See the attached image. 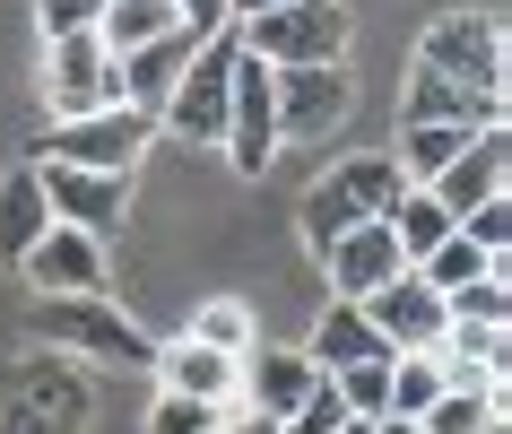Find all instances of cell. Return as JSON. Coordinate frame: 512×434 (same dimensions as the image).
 Returning a JSON list of instances; mask_svg holds the SVG:
<instances>
[{"instance_id": "obj_31", "label": "cell", "mask_w": 512, "mask_h": 434, "mask_svg": "<svg viewBox=\"0 0 512 434\" xmlns=\"http://www.w3.org/2000/svg\"><path fill=\"white\" fill-rule=\"evenodd\" d=\"M452 226L486 252V261H512V209H504V200H478V209H469V217H452Z\"/></svg>"}, {"instance_id": "obj_39", "label": "cell", "mask_w": 512, "mask_h": 434, "mask_svg": "<svg viewBox=\"0 0 512 434\" xmlns=\"http://www.w3.org/2000/svg\"><path fill=\"white\" fill-rule=\"evenodd\" d=\"M478 434H512V426H504V417H486V426H478Z\"/></svg>"}, {"instance_id": "obj_15", "label": "cell", "mask_w": 512, "mask_h": 434, "mask_svg": "<svg viewBox=\"0 0 512 434\" xmlns=\"http://www.w3.org/2000/svg\"><path fill=\"white\" fill-rule=\"evenodd\" d=\"M313 356L304 348H252L243 356V408H252V417H270V426H287V417H296L304 400H313Z\"/></svg>"}, {"instance_id": "obj_12", "label": "cell", "mask_w": 512, "mask_h": 434, "mask_svg": "<svg viewBox=\"0 0 512 434\" xmlns=\"http://www.w3.org/2000/svg\"><path fill=\"white\" fill-rule=\"evenodd\" d=\"M322 270H330V296L339 304H365V296H382L408 261H400V244H391V226L374 217V226H348V235L322 252Z\"/></svg>"}, {"instance_id": "obj_20", "label": "cell", "mask_w": 512, "mask_h": 434, "mask_svg": "<svg viewBox=\"0 0 512 434\" xmlns=\"http://www.w3.org/2000/svg\"><path fill=\"white\" fill-rule=\"evenodd\" d=\"M53 226V209H44V183H35V165H18L9 183H0V261L18 270L27 261V244Z\"/></svg>"}, {"instance_id": "obj_7", "label": "cell", "mask_w": 512, "mask_h": 434, "mask_svg": "<svg viewBox=\"0 0 512 434\" xmlns=\"http://www.w3.org/2000/svg\"><path fill=\"white\" fill-rule=\"evenodd\" d=\"M157 122L131 105H105V113H79V122H53L35 139V157H61V165H87V174H139Z\"/></svg>"}, {"instance_id": "obj_6", "label": "cell", "mask_w": 512, "mask_h": 434, "mask_svg": "<svg viewBox=\"0 0 512 434\" xmlns=\"http://www.w3.org/2000/svg\"><path fill=\"white\" fill-rule=\"evenodd\" d=\"M278 148H287V139H278V70L235 44V70H226V139H217V157L261 183Z\"/></svg>"}, {"instance_id": "obj_38", "label": "cell", "mask_w": 512, "mask_h": 434, "mask_svg": "<svg viewBox=\"0 0 512 434\" xmlns=\"http://www.w3.org/2000/svg\"><path fill=\"white\" fill-rule=\"evenodd\" d=\"M339 434H374V417H348V426H339Z\"/></svg>"}, {"instance_id": "obj_36", "label": "cell", "mask_w": 512, "mask_h": 434, "mask_svg": "<svg viewBox=\"0 0 512 434\" xmlns=\"http://www.w3.org/2000/svg\"><path fill=\"white\" fill-rule=\"evenodd\" d=\"M374 434H417V417H374Z\"/></svg>"}, {"instance_id": "obj_18", "label": "cell", "mask_w": 512, "mask_h": 434, "mask_svg": "<svg viewBox=\"0 0 512 434\" xmlns=\"http://www.w3.org/2000/svg\"><path fill=\"white\" fill-rule=\"evenodd\" d=\"M304 356H313V374H348V365H365V356H391L382 348V330L365 322V304H322V322H313V339H304Z\"/></svg>"}, {"instance_id": "obj_23", "label": "cell", "mask_w": 512, "mask_h": 434, "mask_svg": "<svg viewBox=\"0 0 512 434\" xmlns=\"http://www.w3.org/2000/svg\"><path fill=\"white\" fill-rule=\"evenodd\" d=\"M183 339H200V348L217 356H252L261 348V330H252V304L243 296H209V304H191V330Z\"/></svg>"}, {"instance_id": "obj_17", "label": "cell", "mask_w": 512, "mask_h": 434, "mask_svg": "<svg viewBox=\"0 0 512 434\" xmlns=\"http://www.w3.org/2000/svg\"><path fill=\"white\" fill-rule=\"evenodd\" d=\"M191 53H200V44H191L183 27H174V35H157V44H139V53H122V105L157 122V113H165V96H174V79L191 70Z\"/></svg>"}, {"instance_id": "obj_27", "label": "cell", "mask_w": 512, "mask_h": 434, "mask_svg": "<svg viewBox=\"0 0 512 434\" xmlns=\"http://www.w3.org/2000/svg\"><path fill=\"white\" fill-rule=\"evenodd\" d=\"M243 400V391H235ZM235 400H183V391H157L148 408V434H226V408Z\"/></svg>"}, {"instance_id": "obj_11", "label": "cell", "mask_w": 512, "mask_h": 434, "mask_svg": "<svg viewBox=\"0 0 512 434\" xmlns=\"http://www.w3.org/2000/svg\"><path fill=\"white\" fill-rule=\"evenodd\" d=\"M27 296H105V244L79 235V226H44L18 261Z\"/></svg>"}, {"instance_id": "obj_35", "label": "cell", "mask_w": 512, "mask_h": 434, "mask_svg": "<svg viewBox=\"0 0 512 434\" xmlns=\"http://www.w3.org/2000/svg\"><path fill=\"white\" fill-rule=\"evenodd\" d=\"M226 434H278V426H270V417H252V408L235 400V408H226Z\"/></svg>"}, {"instance_id": "obj_28", "label": "cell", "mask_w": 512, "mask_h": 434, "mask_svg": "<svg viewBox=\"0 0 512 434\" xmlns=\"http://www.w3.org/2000/svg\"><path fill=\"white\" fill-rule=\"evenodd\" d=\"M486 417H504V391H443V400L417 417V434H478Z\"/></svg>"}, {"instance_id": "obj_9", "label": "cell", "mask_w": 512, "mask_h": 434, "mask_svg": "<svg viewBox=\"0 0 512 434\" xmlns=\"http://www.w3.org/2000/svg\"><path fill=\"white\" fill-rule=\"evenodd\" d=\"M35 183H44V209L53 226H79V235H122L131 217V174H87V165H61V157H35Z\"/></svg>"}, {"instance_id": "obj_5", "label": "cell", "mask_w": 512, "mask_h": 434, "mask_svg": "<svg viewBox=\"0 0 512 434\" xmlns=\"http://www.w3.org/2000/svg\"><path fill=\"white\" fill-rule=\"evenodd\" d=\"M35 96L53 122H79V113L122 105V61L105 53V35H44V70H35Z\"/></svg>"}, {"instance_id": "obj_21", "label": "cell", "mask_w": 512, "mask_h": 434, "mask_svg": "<svg viewBox=\"0 0 512 434\" xmlns=\"http://www.w3.org/2000/svg\"><path fill=\"white\" fill-rule=\"evenodd\" d=\"M382 226H391V244H400V261H408V270H417V261H426V252L443 244V235H452V217H443V200H434L426 183H408L400 200L382 209Z\"/></svg>"}, {"instance_id": "obj_32", "label": "cell", "mask_w": 512, "mask_h": 434, "mask_svg": "<svg viewBox=\"0 0 512 434\" xmlns=\"http://www.w3.org/2000/svg\"><path fill=\"white\" fill-rule=\"evenodd\" d=\"M339 426H348V408H339V391H330V374H322V382H313V400H304L278 434H339Z\"/></svg>"}, {"instance_id": "obj_3", "label": "cell", "mask_w": 512, "mask_h": 434, "mask_svg": "<svg viewBox=\"0 0 512 434\" xmlns=\"http://www.w3.org/2000/svg\"><path fill=\"white\" fill-rule=\"evenodd\" d=\"M348 9L339 0H278L261 18H235V44L270 70H322V61H348Z\"/></svg>"}, {"instance_id": "obj_26", "label": "cell", "mask_w": 512, "mask_h": 434, "mask_svg": "<svg viewBox=\"0 0 512 434\" xmlns=\"http://www.w3.org/2000/svg\"><path fill=\"white\" fill-rule=\"evenodd\" d=\"M486 270H495V261H486V252L469 244L460 226H452V235H443V244L426 252V261H417V278H426L434 296H452V287H469V278H486Z\"/></svg>"}, {"instance_id": "obj_16", "label": "cell", "mask_w": 512, "mask_h": 434, "mask_svg": "<svg viewBox=\"0 0 512 434\" xmlns=\"http://www.w3.org/2000/svg\"><path fill=\"white\" fill-rule=\"evenodd\" d=\"M148 374H157V391H183V400H235L243 391V356H217V348H200V339H165V348L148 356Z\"/></svg>"}, {"instance_id": "obj_10", "label": "cell", "mask_w": 512, "mask_h": 434, "mask_svg": "<svg viewBox=\"0 0 512 434\" xmlns=\"http://www.w3.org/2000/svg\"><path fill=\"white\" fill-rule=\"evenodd\" d=\"M348 113H356L348 61H322V70H278V139H330Z\"/></svg>"}, {"instance_id": "obj_8", "label": "cell", "mask_w": 512, "mask_h": 434, "mask_svg": "<svg viewBox=\"0 0 512 434\" xmlns=\"http://www.w3.org/2000/svg\"><path fill=\"white\" fill-rule=\"evenodd\" d=\"M226 70H235V35H209V44L191 53V70L174 79L157 131H174L183 148H217V139H226Z\"/></svg>"}, {"instance_id": "obj_22", "label": "cell", "mask_w": 512, "mask_h": 434, "mask_svg": "<svg viewBox=\"0 0 512 434\" xmlns=\"http://www.w3.org/2000/svg\"><path fill=\"white\" fill-rule=\"evenodd\" d=\"M183 18H174V0H105V18H96V35H105V53H139V44H157V35H174Z\"/></svg>"}, {"instance_id": "obj_4", "label": "cell", "mask_w": 512, "mask_h": 434, "mask_svg": "<svg viewBox=\"0 0 512 434\" xmlns=\"http://www.w3.org/2000/svg\"><path fill=\"white\" fill-rule=\"evenodd\" d=\"M417 70L469 87L486 105H504V18H495V9H443V18L417 35Z\"/></svg>"}, {"instance_id": "obj_34", "label": "cell", "mask_w": 512, "mask_h": 434, "mask_svg": "<svg viewBox=\"0 0 512 434\" xmlns=\"http://www.w3.org/2000/svg\"><path fill=\"white\" fill-rule=\"evenodd\" d=\"M174 18L191 44H209V35H235V0H174Z\"/></svg>"}, {"instance_id": "obj_24", "label": "cell", "mask_w": 512, "mask_h": 434, "mask_svg": "<svg viewBox=\"0 0 512 434\" xmlns=\"http://www.w3.org/2000/svg\"><path fill=\"white\" fill-rule=\"evenodd\" d=\"M460 148H469V131H452V122H400V157L391 165H400V183H434Z\"/></svg>"}, {"instance_id": "obj_30", "label": "cell", "mask_w": 512, "mask_h": 434, "mask_svg": "<svg viewBox=\"0 0 512 434\" xmlns=\"http://www.w3.org/2000/svg\"><path fill=\"white\" fill-rule=\"evenodd\" d=\"M443 313H460V322H512V287H504V261L486 278H469V287H452L443 296Z\"/></svg>"}, {"instance_id": "obj_25", "label": "cell", "mask_w": 512, "mask_h": 434, "mask_svg": "<svg viewBox=\"0 0 512 434\" xmlns=\"http://www.w3.org/2000/svg\"><path fill=\"white\" fill-rule=\"evenodd\" d=\"M443 391H452V382H443V365H434L426 348H417V356H391V408H382V417H426Z\"/></svg>"}, {"instance_id": "obj_14", "label": "cell", "mask_w": 512, "mask_h": 434, "mask_svg": "<svg viewBox=\"0 0 512 434\" xmlns=\"http://www.w3.org/2000/svg\"><path fill=\"white\" fill-rule=\"evenodd\" d=\"M365 322L382 330L391 356H417V348H434V330H443V296H434L417 270H400L382 296H365Z\"/></svg>"}, {"instance_id": "obj_2", "label": "cell", "mask_w": 512, "mask_h": 434, "mask_svg": "<svg viewBox=\"0 0 512 434\" xmlns=\"http://www.w3.org/2000/svg\"><path fill=\"white\" fill-rule=\"evenodd\" d=\"M27 339L53 356H87V365H139L148 374V330L105 296H35L27 304Z\"/></svg>"}, {"instance_id": "obj_1", "label": "cell", "mask_w": 512, "mask_h": 434, "mask_svg": "<svg viewBox=\"0 0 512 434\" xmlns=\"http://www.w3.org/2000/svg\"><path fill=\"white\" fill-rule=\"evenodd\" d=\"M400 191H408V183H400V165L382 157V148H365V157H339L322 183L296 200V235H304V252L322 261V252L339 244L348 226H374V217L391 209Z\"/></svg>"}, {"instance_id": "obj_37", "label": "cell", "mask_w": 512, "mask_h": 434, "mask_svg": "<svg viewBox=\"0 0 512 434\" xmlns=\"http://www.w3.org/2000/svg\"><path fill=\"white\" fill-rule=\"evenodd\" d=\"M261 9H278V0H235V18H261Z\"/></svg>"}, {"instance_id": "obj_29", "label": "cell", "mask_w": 512, "mask_h": 434, "mask_svg": "<svg viewBox=\"0 0 512 434\" xmlns=\"http://www.w3.org/2000/svg\"><path fill=\"white\" fill-rule=\"evenodd\" d=\"M330 391H339L348 417H382V408H391V356H365L348 374H330Z\"/></svg>"}, {"instance_id": "obj_33", "label": "cell", "mask_w": 512, "mask_h": 434, "mask_svg": "<svg viewBox=\"0 0 512 434\" xmlns=\"http://www.w3.org/2000/svg\"><path fill=\"white\" fill-rule=\"evenodd\" d=\"M105 18V0H35V27L44 35H87Z\"/></svg>"}, {"instance_id": "obj_19", "label": "cell", "mask_w": 512, "mask_h": 434, "mask_svg": "<svg viewBox=\"0 0 512 434\" xmlns=\"http://www.w3.org/2000/svg\"><path fill=\"white\" fill-rule=\"evenodd\" d=\"M512 105H486V96H469V87L434 79V70H417L400 96V122H452V131H504Z\"/></svg>"}, {"instance_id": "obj_13", "label": "cell", "mask_w": 512, "mask_h": 434, "mask_svg": "<svg viewBox=\"0 0 512 434\" xmlns=\"http://www.w3.org/2000/svg\"><path fill=\"white\" fill-rule=\"evenodd\" d=\"M504 183H512V139L504 131H469V148H460L426 191L443 200V217H469L478 200H504Z\"/></svg>"}]
</instances>
